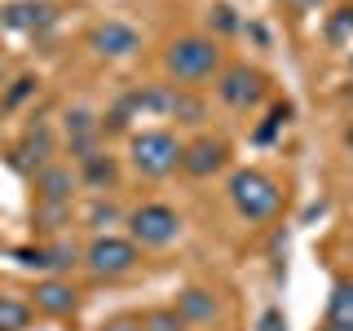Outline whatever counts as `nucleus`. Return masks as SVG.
Returning a JSON list of instances; mask_svg holds the SVG:
<instances>
[{"label": "nucleus", "instance_id": "72a5a7b5", "mask_svg": "<svg viewBox=\"0 0 353 331\" xmlns=\"http://www.w3.org/2000/svg\"><path fill=\"white\" fill-rule=\"evenodd\" d=\"M318 331H353V327H340V323H327V327H318Z\"/></svg>", "mask_w": 353, "mask_h": 331}, {"label": "nucleus", "instance_id": "f704fd0d", "mask_svg": "<svg viewBox=\"0 0 353 331\" xmlns=\"http://www.w3.org/2000/svg\"><path fill=\"white\" fill-rule=\"evenodd\" d=\"M349 97H353V88H349Z\"/></svg>", "mask_w": 353, "mask_h": 331}, {"label": "nucleus", "instance_id": "6ab92c4d", "mask_svg": "<svg viewBox=\"0 0 353 331\" xmlns=\"http://www.w3.org/2000/svg\"><path fill=\"white\" fill-rule=\"evenodd\" d=\"M203 115H208L203 97H194V93H176V102H172V119H176V124H203Z\"/></svg>", "mask_w": 353, "mask_h": 331}, {"label": "nucleus", "instance_id": "cd10ccee", "mask_svg": "<svg viewBox=\"0 0 353 331\" xmlns=\"http://www.w3.org/2000/svg\"><path fill=\"white\" fill-rule=\"evenodd\" d=\"M208 22H212L216 31H239V18H234V9H230V5H216L212 14H208Z\"/></svg>", "mask_w": 353, "mask_h": 331}, {"label": "nucleus", "instance_id": "ddd939ff", "mask_svg": "<svg viewBox=\"0 0 353 331\" xmlns=\"http://www.w3.org/2000/svg\"><path fill=\"white\" fill-rule=\"evenodd\" d=\"M176 314H181L185 323H212L216 318V296L208 292V287H185V292L176 296Z\"/></svg>", "mask_w": 353, "mask_h": 331}, {"label": "nucleus", "instance_id": "1a4fd4ad", "mask_svg": "<svg viewBox=\"0 0 353 331\" xmlns=\"http://www.w3.org/2000/svg\"><path fill=\"white\" fill-rule=\"evenodd\" d=\"M75 185H80V177L66 168V163H44L36 172V199L40 203H71Z\"/></svg>", "mask_w": 353, "mask_h": 331}, {"label": "nucleus", "instance_id": "a878e982", "mask_svg": "<svg viewBox=\"0 0 353 331\" xmlns=\"http://www.w3.org/2000/svg\"><path fill=\"white\" fill-rule=\"evenodd\" d=\"M287 119H292V106H287V102H283V106H274V110H270V119H265V124L256 128V141H274Z\"/></svg>", "mask_w": 353, "mask_h": 331}, {"label": "nucleus", "instance_id": "7c9ffc66", "mask_svg": "<svg viewBox=\"0 0 353 331\" xmlns=\"http://www.w3.org/2000/svg\"><path fill=\"white\" fill-rule=\"evenodd\" d=\"M102 331H141V318H132V314H119V318H110V323Z\"/></svg>", "mask_w": 353, "mask_h": 331}, {"label": "nucleus", "instance_id": "b1692460", "mask_svg": "<svg viewBox=\"0 0 353 331\" xmlns=\"http://www.w3.org/2000/svg\"><path fill=\"white\" fill-rule=\"evenodd\" d=\"M102 154V132H84V137H71V159L75 163H88Z\"/></svg>", "mask_w": 353, "mask_h": 331}, {"label": "nucleus", "instance_id": "473e14b6", "mask_svg": "<svg viewBox=\"0 0 353 331\" xmlns=\"http://www.w3.org/2000/svg\"><path fill=\"white\" fill-rule=\"evenodd\" d=\"M345 150H349V154H353V124H349V128H345Z\"/></svg>", "mask_w": 353, "mask_h": 331}, {"label": "nucleus", "instance_id": "9d476101", "mask_svg": "<svg viewBox=\"0 0 353 331\" xmlns=\"http://www.w3.org/2000/svg\"><path fill=\"white\" fill-rule=\"evenodd\" d=\"M181 168L190 172V177H212V172H221V168H225V141H221V137H199V141H190L185 154H181Z\"/></svg>", "mask_w": 353, "mask_h": 331}, {"label": "nucleus", "instance_id": "423d86ee", "mask_svg": "<svg viewBox=\"0 0 353 331\" xmlns=\"http://www.w3.org/2000/svg\"><path fill=\"white\" fill-rule=\"evenodd\" d=\"M216 97L225 106H234V110H248V106H256L261 97H265V75L256 71V66H225L221 71V80H216Z\"/></svg>", "mask_w": 353, "mask_h": 331}, {"label": "nucleus", "instance_id": "f03ea898", "mask_svg": "<svg viewBox=\"0 0 353 331\" xmlns=\"http://www.w3.org/2000/svg\"><path fill=\"white\" fill-rule=\"evenodd\" d=\"M181 154H185V146H176V137L163 128H146L128 141V159L141 177H168L181 163Z\"/></svg>", "mask_w": 353, "mask_h": 331}, {"label": "nucleus", "instance_id": "dca6fc26", "mask_svg": "<svg viewBox=\"0 0 353 331\" xmlns=\"http://www.w3.org/2000/svg\"><path fill=\"white\" fill-rule=\"evenodd\" d=\"M137 97H141V110H146V115H172L176 88H168V84H150V88H137Z\"/></svg>", "mask_w": 353, "mask_h": 331}, {"label": "nucleus", "instance_id": "5701e85b", "mask_svg": "<svg viewBox=\"0 0 353 331\" xmlns=\"http://www.w3.org/2000/svg\"><path fill=\"white\" fill-rule=\"evenodd\" d=\"M66 212H71V203H40V199H36V225L40 230H62Z\"/></svg>", "mask_w": 353, "mask_h": 331}, {"label": "nucleus", "instance_id": "7ed1b4c3", "mask_svg": "<svg viewBox=\"0 0 353 331\" xmlns=\"http://www.w3.org/2000/svg\"><path fill=\"white\" fill-rule=\"evenodd\" d=\"M230 203L239 208V217L248 221H270L279 212V185L256 168H243L230 177Z\"/></svg>", "mask_w": 353, "mask_h": 331}, {"label": "nucleus", "instance_id": "f8f14e48", "mask_svg": "<svg viewBox=\"0 0 353 331\" xmlns=\"http://www.w3.org/2000/svg\"><path fill=\"white\" fill-rule=\"evenodd\" d=\"M75 301H80V292H75L66 279H44V283H36V309H44V314H53V318L71 314Z\"/></svg>", "mask_w": 353, "mask_h": 331}, {"label": "nucleus", "instance_id": "20e7f679", "mask_svg": "<svg viewBox=\"0 0 353 331\" xmlns=\"http://www.w3.org/2000/svg\"><path fill=\"white\" fill-rule=\"evenodd\" d=\"M176 230H181V217L168 203H141L128 212V234L141 248H168L176 239Z\"/></svg>", "mask_w": 353, "mask_h": 331}, {"label": "nucleus", "instance_id": "a211bd4d", "mask_svg": "<svg viewBox=\"0 0 353 331\" xmlns=\"http://www.w3.org/2000/svg\"><path fill=\"white\" fill-rule=\"evenodd\" d=\"M323 36H327V44H349V36H353V5L331 9V18H327Z\"/></svg>", "mask_w": 353, "mask_h": 331}, {"label": "nucleus", "instance_id": "f257e3e1", "mask_svg": "<svg viewBox=\"0 0 353 331\" xmlns=\"http://www.w3.org/2000/svg\"><path fill=\"white\" fill-rule=\"evenodd\" d=\"M216 66H221V49H216V40H208V36H176L168 49H163V71H168L172 80L194 84V80H208Z\"/></svg>", "mask_w": 353, "mask_h": 331}, {"label": "nucleus", "instance_id": "c85d7f7f", "mask_svg": "<svg viewBox=\"0 0 353 331\" xmlns=\"http://www.w3.org/2000/svg\"><path fill=\"white\" fill-rule=\"evenodd\" d=\"M31 93H36V75H22V80H18L14 88H9V97H5V102H9V106H18L22 97H31Z\"/></svg>", "mask_w": 353, "mask_h": 331}, {"label": "nucleus", "instance_id": "2eb2a0df", "mask_svg": "<svg viewBox=\"0 0 353 331\" xmlns=\"http://www.w3.org/2000/svg\"><path fill=\"white\" fill-rule=\"evenodd\" d=\"M327 323H340V327H353V283L340 279L331 287V301H327Z\"/></svg>", "mask_w": 353, "mask_h": 331}, {"label": "nucleus", "instance_id": "39448f33", "mask_svg": "<svg viewBox=\"0 0 353 331\" xmlns=\"http://www.w3.org/2000/svg\"><path fill=\"white\" fill-rule=\"evenodd\" d=\"M84 265L97 274V279H119L137 265V243L132 239H115V234H97L84 248Z\"/></svg>", "mask_w": 353, "mask_h": 331}, {"label": "nucleus", "instance_id": "393cba45", "mask_svg": "<svg viewBox=\"0 0 353 331\" xmlns=\"http://www.w3.org/2000/svg\"><path fill=\"white\" fill-rule=\"evenodd\" d=\"M88 225H93V230H110V225H115V221H119V208L115 203H110V199H93V208H88Z\"/></svg>", "mask_w": 353, "mask_h": 331}, {"label": "nucleus", "instance_id": "e433bc0d", "mask_svg": "<svg viewBox=\"0 0 353 331\" xmlns=\"http://www.w3.org/2000/svg\"><path fill=\"white\" fill-rule=\"evenodd\" d=\"M0 75H5V71H0Z\"/></svg>", "mask_w": 353, "mask_h": 331}, {"label": "nucleus", "instance_id": "aec40b11", "mask_svg": "<svg viewBox=\"0 0 353 331\" xmlns=\"http://www.w3.org/2000/svg\"><path fill=\"white\" fill-rule=\"evenodd\" d=\"M141 331H185V318L172 309H150L146 318H141Z\"/></svg>", "mask_w": 353, "mask_h": 331}, {"label": "nucleus", "instance_id": "0eeeda50", "mask_svg": "<svg viewBox=\"0 0 353 331\" xmlns=\"http://www.w3.org/2000/svg\"><path fill=\"white\" fill-rule=\"evenodd\" d=\"M88 49L102 53V58H132V53L141 49V36L128 27V22L106 18V22H97V27L88 31Z\"/></svg>", "mask_w": 353, "mask_h": 331}, {"label": "nucleus", "instance_id": "bb28decb", "mask_svg": "<svg viewBox=\"0 0 353 331\" xmlns=\"http://www.w3.org/2000/svg\"><path fill=\"white\" fill-rule=\"evenodd\" d=\"M14 261L22 270H49V257H44V248H14Z\"/></svg>", "mask_w": 353, "mask_h": 331}, {"label": "nucleus", "instance_id": "c756f323", "mask_svg": "<svg viewBox=\"0 0 353 331\" xmlns=\"http://www.w3.org/2000/svg\"><path fill=\"white\" fill-rule=\"evenodd\" d=\"M256 331H287V318H283V309H265L261 314V327Z\"/></svg>", "mask_w": 353, "mask_h": 331}, {"label": "nucleus", "instance_id": "f3484780", "mask_svg": "<svg viewBox=\"0 0 353 331\" xmlns=\"http://www.w3.org/2000/svg\"><path fill=\"white\" fill-rule=\"evenodd\" d=\"M31 323V305L18 296H0V331H22Z\"/></svg>", "mask_w": 353, "mask_h": 331}, {"label": "nucleus", "instance_id": "4be33fe9", "mask_svg": "<svg viewBox=\"0 0 353 331\" xmlns=\"http://www.w3.org/2000/svg\"><path fill=\"white\" fill-rule=\"evenodd\" d=\"M44 257H49V270H71L75 261H80V248H75L71 239H58L44 248Z\"/></svg>", "mask_w": 353, "mask_h": 331}, {"label": "nucleus", "instance_id": "c9c22d12", "mask_svg": "<svg viewBox=\"0 0 353 331\" xmlns=\"http://www.w3.org/2000/svg\"><path fill=\"white\" fill-rule=\"evenodd\" d=\"M349 66H353V58H349Z\"/></svg>", "mask_w": 353, "mask_h": 331}, {"label": "nucleus", "instance_id": "6e6552de", "mask_svg": "<svg viewBox=\"0 0 353 331\" xmlns=\"http://www.w3.org/2000/svg\"><path fill=\"white\" fill-rule=\"evenodd\" d=\"M53 22H58V9L44 0H14L0 9V27L9 31H49Z\"/></svg>", "mask_w": 353, "mask_h": 331}, {"label": "nucleus", "instance_id": "2f4dec72", "mask_svg": "<svg viewBox=\"0 0 353 331\" xmlns=\"http://www.w3.org/2000/svg\"><path fill=\"white\" fill-rule=\"evenodd\" d=\"M296 9H318V5H327V0H292Z\"/></svg>", "mask_w": 353, "mask_h": 331}, {"label": "nucleus", "instance_id": "9b49d317", "mask_svg": "<svg viewBox=\"0 0 353 331\" xmlns=\"http://www.w3.org/2000/svg\"><path fill=\"white\" fill-rule=\"evenodd\" d=\"M49 154H53V132L44 128V124H31L27 132H22L18 150H14V168L27 172V168H36V163H44Z\"/></svg>", "mask_w": 353, "mask_h": 331}, {"label": "nucleus", "instance_id": "4468645a", "mask_svg": "<svg viewBox=\"0 0 353 331\" xmlns=\"http://www.w3.org/2000/svg\"><path fill=\"white\" fill-rule=\"evenodd\" d=\"M115 177H119V168H115V159H110V154H97V159L80 163V181L88 185V190H110V185H115Z\"/></svg>", "mask_w": 353, "mask_h": 331}, {"label": "nucleus", "instance_id": "412c9836", "mask_svg": "<svg viewBox=\"0 0 353 331\" xmlns=\"http://www.w3.org/2000/svg\"><path fill=\"white\" fill-rule=\"evenodd\" d=\"M62 124H66V137H84V132H102V124L93 119V110H84V106H71L62 115Z\"/></svg>", "mask_w": 353, "mask_h": 331}]
</instances>
